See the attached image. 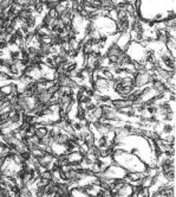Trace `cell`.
Here are the masks:
<instances>
[{
    "instance_id": "obj_1",
    "label": "cell",
    "mask_w": 176,
    "mask_h": 197,
    "mask_svg": "<svg viewBox=\"0 0 176 197\" xmlns=\"http://www.w3.org/2000/svg\"><path fill=\"white\" fill-rule=\"evenodd\" d=\"M132 184L131 183H129V182H127L121 189H118V191H117V193H118V196L120 197H127V196H129V195H131L132 193Z\"/></svg>"
},
{
    "instance_id": "obj_2",
    "label": "cell",
    "mask_w": 176,
    "mask_h": 197,
    "mask_svg": "<svg viewBox=\"0 0 176 197\" xmlns=\"http://www.w3.org/2000/svg\"><path fill=\"white\" fill-rule=\"evenodd\" d=\"M20 157H21V159H23L24 161H28V160L31 159L32 154H31V152H30V151H25V152L20 153Z\"/></svg>"
},
{
    "instance_id": "obj_3",
    "label": "cell",
    "mask_w": 176,
    "mask_h": 197,
    "mask_svg": "<svg viewBox=\"0 0 176 197\" xmlns=\"http://www.w3.org/2000/svg\"><path fill=\"white\" fill-rule=\"evenodd\" d=\"M52 176H53V175H52V172H51L50 170H44V171L40 174V177H42V178H44V179H49V181L52 178Z\"/></svg>"
},
{
    "instance_id": "obj_4",
    "label": "cell",
    "mask_w": 176,
    "mask_h": 197,
    "mask_svg": "<svg viewBox=\"0 0 176 197\" xmlns=\"http://www.w3.org/2000/svg\"><path fill=\"white\" fill-rule=\"evenodd\" d=\"M14 197H21L19 193H14Z\"/></svg>"
}]
</instances>
